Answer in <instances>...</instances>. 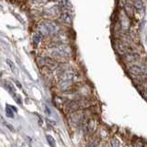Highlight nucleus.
<instances>
[{
  "instance_id": "b1692460",
  "label": "nucleus",
  "mask_w": 147,
  "mask_h": 147,
  "mask_svg": "<svg viewBox=\"0 0 147 147\" xmlns=\"http://www.w3.org/2000/svg\"><path fill=\"white\" fill-rule=\"evenodd\" d=\"M136 147H142V144L141 142H138V144H136Z\"/></svg>"
},
{
  "instance_id": "2eb2a0df",
  "label": "nucleus",
  "mask_w": 147,
  "mask_h": 147,
  "mask_svg": "<svg viewBox=\"0 0 147 147\" xmlns=\"http://www.w3.org/2000/svg\"><path fill=\"white\" fill-rule=\"evenodd\" d=\"M32 41H33V44L36 45V46H38L39 44L40 43V41H41V34H35L33 35Z\"/></svg>"
},
{
  "instance_id": "f3484780",
  "label": "nucleus",
  "mask_w": 147,
  "mask_h": 147,
  "mask_svg": "<svg viewBox=\"0 0 147 147\" xmlns=\"http://www.w3.org/2000/svg\"><path fill=\"white\" fill-rule=\"evenodd\" d=\"M87 129H88L90 131H93L95 130V121L93 119H91V120H89V122L87 123Z\"/></svg>"
},
{
  "instance_id": "423d86ee",
  "label": "nucleus",
  "mask_w": 147,
  "mask_h": 147,
  "mask_svg": "<svg viewBox=\"0 0 147 147\" xmlns=\"http://www.w3.org/2000/svg\"><path fill=\"white\" fill-rule=\"evenodd\" d=\"M39 58L41 60V64H40L41 66H45L49 68H52V70L56 68L58 66V64L51 58H48V57H39Z\"/></svg>"
},
{
  "instance_id": "1a4fd4ad",
  "label": "nucleus",
  "mask_w": 147,
  "mask_h": 147,
  "mask_svg": "<svg viewBox=\"0 0 147 147\" xmlns=\"http://www.w3.org/2000/svg\"><path fill=\"white\" fill-rule=\"evenodd\" d=\"M140 58V56L139 54H137L135 52H131V53H129L127 55L124 56V59H125V61L127 62H133V61H136L137 59Z\"/></svg>"
},
{
  "instance_id": "0eeeda50",
  "label": "nucleus",
  "mask_w": 147,
  "mask_h": 147,
  "mask_svg": "<svg viewBox=\"0 0 147 147\" xmlns=\"http://www.w3.org/2000/svg\"><path fill=\"white\" fill-rule=\"evenodd\" d=\"M119 21H121L123 30H128L130 28V20H129V17L126 15L125 12H121V14H119Z\"/></svg>"
},
{
  "instance_id": "dca6fc26",
  "label": "nucleus",
  "mask_w": 147,
  "mask_h": 147,
  "mask_svg": "<svg viewBox=\"0 0 147 147\" xmlns=\"http://www.w3.org/2000/svg\"><path fill=\"white\" fill-rule=\"evenodd\" d=\"M47 141L49 142V144L51 145V147H56V144H55V141L53 138L51 136V135H47Z\"/></svg>"
},
{
  "instance_id": "9b49d317",
  "label": "nucleus",
  "mask_w": 147,
  "mask_h": 147,
  "mask_svg": "<svg viewBox=\"0 0 147 147\" xmlns=\"http://www.w3.org/2000/svg\"><path fill=\"white\" fill-rule=\"evenodd\" d=\"M13 111L17 112L18 110H17L16 107H12V105H7V107H6V115H7V117H8V118H14V112Z\"/></svg>"
},
{
  "instance_id": "6ab92c4d",
  "label": "nucleus",
  "mask_w": 147,
  "mask_h": 147,
  "mask_svg": "<svg viewBox=\"0 0 147 147\" xmlns=\"http://www.w3.org/2000/svg\"><path fill=\"white\" fill-rule=\"evenodd\" d=\"M14 99H15V101L18 103V104H20V105H22V99H21V96L20 94H14Z\"/></svg>"
},
{
  "instance_id": "aec40b11",
  "label": "nucleus",
  "mask_w": 147,
  "mask_h": 147,
  "mask_svg": "<svg viewBox=\"0 0 147 147\" xmlns=\"http://www.w3.org/2000/svg\"><path fill=\"white\" fill-rule=\"evenodd\" d=\"M111 147H121V145H119V140L116 139V138H114V139L111 140Z\"/></svg>"
},
{
  "instance_id": "a211bd4d",
  "label": "nucleus",
  "mask_w": 147,
  "mask_h": 147,
  "mask_svg": "<svg viewBox=\"0 0 147 147\" xmlns=\"http://www.w3.org/2000/svg\"><path fill=\"white\" fill-rule=\"evenodd\" d=\"M58 5L62 8H66L67 5H70V3L68 2V0H59Z\"/></svg>"
},
{
  "instance_id": "20e7f679",
  "label": "nucleus",
  "mask_w": 147,
  "mask_h": 147,
  "mask_svg": "<svg viewBox=\"0 0 147 147\" xmlns=\"http://www.w3.org/2000/svg\"><path fill=\"white\" fill-rule=\"evenodd\" d=\"M52 54L57 57H68L71 55V49L67 45H56L52 50Z\"/></svg>"
},
{
  "instance_id": "6e6552de",
  "label": "nucleus",
  "mask_w": 147,
  "mask_h": 147,
  "mask_svg": "<svg viewBox=\"0 0 147 147\" xmlns=\"http://www.w3.org/2000/svg\"><path fill=\"white\" fill-rule=\"evenodd\" d=\"M133 8H134V7H133V5L130 1H127L124 4V11H125L126 15L129 18L133 16Z\"/></svg>"
},
{
  "instance_id": "9d476101",
  "label": "nucleus",
  "mask_w": 147,
  "mask_h": 147,
  "mask_svg": "<svg viewBox=\"0 0 147 147\" xmlns=\"http://www.w3.org/2000/svg\"><path fill=\"white\" fill-rule=\"evenodd\" d=\"M61 20L63 21V22H65V23L67 24H71L72 22H73V16L71 13H69V12H63L61 14Z\"/></svg>"
},
{
  "instance_id": "5701e85b",
  "label": "nucleus",
  "mask_w": 147,
  "mask_h": 147,
  "mask_svg": "<svg viewBox=\"0 0 147 147\" xmlns=\"http://www.w3.org/2000/svg\"><path fill=\"white\" fill-rule=\"evenodd\" d=\"M15 81V83L18 86V87H20V88H22V86H21V84L20 83V82H18V81Z\"/></svg>"
},
{
  "instance_id": "4be33fe9",
  "label": "nucleus",
  "mask_w": 147,
  "mask_h": 147,
  "mask_svg": "<svg viewBox=\"0 0 147 147\" xmlns=\"http://www.w3.org/2000/svg\"><path fill=\"white\" fill-rule=\"evenodd\" d=\"M6 126L9 129V130H10L11 131H15V130H14V129L12 128V126L10 125V124H8V123H6Z\"/></svg>"
},
{
  "instance_id": "f8f14e48",
  "label": "nucleus",
  "mask_w": 147,
  "mask_h": 147,
  "mask_svg": "<svg viewBox=\"0 0 147 147\" xmlns=\"http://www.w3.org/2000/svg\"><path fill=\"white\" fill-rule=\"evenodd\" d=\"M4 87L7 90L8 93H10V94H15V87H14V85L11 83V82H9L7 81H4V83H3Z\"/></svg>"
},
{
  "instance_id": "f03ea898",
  "label": "nucleus",
  "mask_w": 147,
  "mask_h": 147,
  "mask_svg": "<svg viewBox=\"0 0 147 147\" xmlns=\"http://www.w3.org/2000/svg\"><path fill=\"white\" fill-rule=\"evenodd\" d=\"M39 31L41 35L48 36V35H54L59 31V27L53 21H46L39 26Z\"/></svg>"
},
{
  "instance_id": "7ed1b4c3",
  "label": "nucleus",
  "mask_w": 147,
  "mask_h": 147,
  "mask_svg": "<svg viewBox=\"0 0 147 147\" xmlns=\"http://www.w3.org/2000/svg\"><path fill=\"white\" fill-rule=\"evenodd\" d=\"M129 71L135 76H144L147 73V66L144 64H134L129 67Z\"/></svg>"
},
{
  "instance_id": "4468645a",
  "label": "nucleus",
  "mask_w": 147,
  "mask_h": 147,
  "mask_svg": "<svg viewBox=\"0 0 147 147\" xmlns=\"http://www.w3.org/2000/svg\"><path fill=\"white\" fill-rule=\"evenodd\" d=\"M7 63L8 64V66L10 67V70L14 72V74L18 75V70L17 66L15 65V64H14V62H12L11 60H9V59H7Z\"/></svg>"
},
{
  "instance_id": "393cba45",
  "label": "nucleus",
  "mask_w": 147,
  "mask_h": 147,
  "mask_svg": "<svg viewBox=\"0 0 147 147\" xmlns=\"http://www.w3.org/2000/svg\"><path fill=\"white\" fill-rule=\"evenodd\" d=\"M124 147H130V146H129V145H126V146H124Z\"/></svg>"
},
{
  "instance_id": "f257e3e1",
  "label": "nucleus",
  "mask_w": 147,
  "mask_h": 147,
  "mask_svg": "<svg viewBox=\"0 0 147 147\" xmlns=\"http://www.w3.org/2000/svg\"><path fill=\"white\" fill-rule=\"evenodd\" d=\"M91 103L89 102L87 99L85 98H81L78 100H74L71 102H68L65 105V111L67 113H74V112H77L78 110L83 109L87 107Z\"/></svg>"
},
{
  "instance_id": "412c9836",
  "label": "nucleus",
  "mask_w": 147,
  "mask_h": 147,
  "mask_svg": "<svg viewBox=\"0 0 147 147\" xmlns=\"http://www.w3.org/2000/svg\"><path fill=\"white\" fill-rule=\"evenodd\" d=\"M98 141H93V142H91L86 147H98Z\"/></svg>"
},
{
  "instance_id": "39448f33",
  "label": "nucleus",
  "mask_w": 147,
  "mask_h": 147,
  "mask_svg": "<svg viewBox=\"0 0 147 147\" xmlns=\"http://www.w3.org/2000/svg\"><path fill=\"white\" fill-rule=\"evenodd\" d=\"M116 49L119 54L121 55H123V56H125V55L129 54V53H131V48L130 46H128L123 42H121V41H117L116 43Z\"/></svg>"
},
{
  "instance_id": "ddd939ff",
  "label": "nucleus",
  "mask_w": 147,
  "mask_h": 147,
  "mask_svg": "<svg viewBox=\"0 0 147 147\" xmlns=\"http://www.w3.org/2000/svg\"><path fill=\"white\" fill-rule=\"evenodd\" d=\"M133 7L137 10V11H142L144 10V2L142 0H134V3H133Z\"/></svg>"
}]
</instances>
